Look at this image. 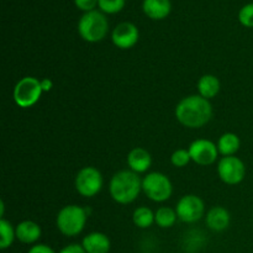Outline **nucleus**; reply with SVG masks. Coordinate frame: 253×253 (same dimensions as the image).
<instances>
[{
    "instance_id": "obj_1",
    "label": "nucleus",
    "mask_w": 253,
    "mask_h": 253,
    "mask_svg": "<svg viewBox=\"0 0 253 253\" xmlns=\"http://www.w3.org/2000/svg\"><path fill=\"white\" fill-rule=\"evenodd\" d=\"M212 105L210 100L199 94L183 98L175 106V118L183 126L200 128L212 119Z\"/></svg>"
},
{
    "instance_id": "obj_8",
    "label": "nucleus",
    "mask_w": 253,
    "mask_h": 253,
    "mask_svg": "<svg viewBox=\"0 0 253 253\" xmlns=\"http://www.w3.org/2000/svg\"><path fill=\"white\" fill-rule=\"evenodd\" d=\"M219 178L227 185H237L246 177V166L236 156L222 157L217 163Z\"/></svg>"
},
{
    "instance_id": "obj_13",
    "label": "nucleus",
    "mask_w": 253,
    "mask_h": 253,
    "mask_svg": "<svg viewBox=\"0 0 253 253\" xmlns=\"http://www.w3.org/2000/svg\"><path fill=\"white\" fill-rule=\"evenodd\" d=\"M142 11L148 19L160 21L169 16L172 11L170 0H143Z\"/></svg>"
},
{
    "instance_id": "obj_16",
    "label": "nucleus",
    "mask_w": 253,
    "mask_h": 253,
    "mask_svg": "<svg viewBox=\"0 0 253 253\" xmlns=\"http://www.w3.org/2000/svg\"><path fill=\"white\" fill-rule=\"evenodd\" d=\"M15 231H16V240L25 245L36 244L42 234L40 225L32 220H24L19 222L15 227Z\"/></svg>"
},
{
    "instance_id": "obj_21",
    "label": "nucleus",
    "mask_w": 253,
    "mask_h": 253,
    "mask_svg": "<svg viewBox=\"0 0 253 253\" xmlns=\"http://www.w3.org/2000/svg\"><path fill=\"white\" fill-rule=\"evenodd\" d=\"M15 239H16V231L11 222L5 219L0 220V249L6 250L11 247Z\"/></svg>"
},
{
    "instance_id": "obj_20",
    "label": "nucleus",
    "mask_w": 253,
    "mask_h": 253,
    "mask_svg": "<svg viewBox=\"0 0 253 253\" xmlns=\"http://www.w3.org/2000/svg\"><path fill=\"white\" fill-rule=\"evenodd\" d=\"M132 221L138 229H148L155 224V212L147 207H138L133 211Z\"/></svg>"
},
{
    "instance_id": "obj_27",
    "label": "nucleus",
    "mask_w": 253,
    "mask_h": 253,
    "mask_svg": "<svg viewBox=\"0 0 253 253\" xmlns=\"http://www.w3.org/2000/svg\"><path fill=\"white\" fill-rule=\"evenodd\" d=\"M59 253H86L85 250L83 249V246L79 244H71L67 245L66 247L59 251Z\"/></svg>"
},
{
    "instance_id": "obj_9",
    "label": "nucleus",
    "mask_w": 253,
    "mask_h": 253,
    "mask_svg": "<svg viewBox=\"0 0 253 253\" xmlns=\"http://www.w3.org/2000/svg\"><path fill=\"white\" fill-rule=\"evenodd\" d=\"M178 219L185 224H194L205 215V204L200 197L195 194L184 195L175 207Z\"/></svg>"
},
{
    "instance_id": "obj_12",
    "label": "nucleus",
    "mask_w": 253,
    "mask_h": 253,
    "mask_svg": "<svg viewBox=\"0 0 253 253\" xmlns=\"http://www.w3.org/2000/svg\"><path fill=\"white\" fill-rule=\"evenodd\" d=\"M231 215L224 207H214L205 215V224L208 229L215 232L225 231L230 226Z\"/></svg>"
},
{
    "instance_id": "obj_10",
    "label": "nucleus",
    "mask_w": 253,
    "mask_h": 253,
    "mask_svg": "<svg viewBox=\"0 0 253 253\" xmlns=\"http://www.w3.org/2000/svg\"><path fill=\"white\" fill-rule=\"evenodd\" d=\"M188 151H189L193 162L199 166L212 165L214 162H216L217 156H219L217 145L207 138H198V140L193 141Z\"/></svg>"
},
{
    "instance_id": "obj_22",
    "label": "nucleus",
    "mask_w": 253,
    "mask_h": 253,
    "mask_svg": "<svg viewBox=\"0 0 253 253\" xmlns=\"http://www.w3.org/2000/svg\"><path fill=\"white\" fill-rule=\"evenodd\" d=\"M126 0H99L98 7L105 15H114L125 7Z\"/></svg>"
},
{
    "instance_id": "obj_26",
    "label": "nucleus",
    "mask_w": 253,
    "mask_h": 253,
    "mask_svg": "<svg viewBox=\"0 0 253 253\" xmlns=\"http://www.w3.org/2000/svg\"><path fill=\"white\" fill-rule=\"evenodd\" d=\"M27 253H56L52 247H49L48 245L44 244H36L29 250Z\"/></svg>"
},
{
    "instance_id": "obj_3",
    "label": "nucleus",
    "mask_w": 253,
    "mask_h": 253,
    "mask_svg": "<svg viewBox=\"0 0 253 253\" xmlns=\"http://www.w3.org/2000/svg\"><path fill=\"white\" fill-rule=\"evenodd\" d=\"M88 220V210L79 205H66L59 210L56 217L57 229L67 237H74L82 234Z\"/></svg>"
},
{
    "instance_id": "obj_2",
    "label": "nucleus",
    "mask_w": 253,
    "mask_h": 253,
    "mask_svg": "<svg viewBox=\"0 0 253 253\" xmlns=\"http://www.w3.org/2000/svg\"><path fill=\"white\" fill-rule=\"evenodd\" d=\"M142 190V179L131 169L116 172L111 177L109 192L118 204L127 205L137 199Z\"/></svg>"
},
{
    "instance_id": "obj_7",
    "label": "nucleus",
    "mask_w": 253,
    "mask_h": 253,
    "mask_svg": "<svg viewBox=\"0 0 253 253\" xmlns=\"http://www.w3.org/2000/svg\"><path fill=\"white\" fill-rule=\"evenodd\" d=\"M104 185L101 173L95 167H84L77 173L74 187L84 198H93L98 194Z\"/></svg>"
},
{
    "instance_id": "obj_15",
    "label": "nucleus",
    "mask_w": 253,
    "mask_h": 253,
    "mask_svg": "<svg viewBox=\"0 0 253 253\" xmlns=\"http://www.w3.org/2000/svg\"><path fill=\"white\" fill-rule=\"evenodd\" d=\"M82 246L86 253H109L111 249V242L105 234L94 231L84 237Z\"/></svg>"
},
{
    "instance_id": "obj_18",
    "label": "nucleus",
    "mask_w": 253,
    "mask_h": 253,
    "mask_svg": "<svg viewBox=\"0 0 253 253\" xmlns=\"http://www.w3.org/2000/svg\"><path fill=\"white\" fill-rule=\"evenodd\" d=\"M240 146H241L240 137L234 132H225L217 141V150L222 157L235 156V153L240 150Z\"/></svg>"
},
{
    "instance_id": "obj_28",
    "label": "nucleus",
    "mask_w": 253,
    "mask_h": 253,
    "mask_svg": "<svg viewBox=\"0 0 253 253\" xmlns=\"http://www.w3.org/2000/svg\"><path fill=\"white\" fill-rule=\"evenodd\" d=\"M41 86H42V90L44 91H49L52 89V86H53V83H52V81H49V79L44 78L41 81Z\"/></svg>"
},
{
    "instance_id": "obj_4",
    "label": "nucleus",
    "mask_w": 253,
    "mask_h": 253,
    "mask_svg": "<svg viewBox=\"0 0 253 253\" xmlns=\"http://www.w3.org/2000/svg\"><path fill=\"white\" fill-rule=\"evenodd\" d=\"M109 32V21L100 10L84 12L78 21V34L84 41L96 43L103 41Z\"/></svg>"
},
{
    "instance_id": "obj_19",
    "label": "nucleus",
    "mask_w": 253,
    "mask_h": 253,
    "mask_svg": "<svg viewBox=\"0 0 253 253\" xmlns=\"http://www.w3.org/2000/svg\"><path fill=\"white\" fill-rule=\"evenodd\" d=\"M177 220V211L169 207H161L155 212V224H157L162 229H169V227L174 226Z\"/></svg>"
},
{
    "instance_id": "obj_5",
    "label": "nucleus",
    "mask_w": 253,
    "mask_h": 253,
    "mask_svg": "<svg viewBox=\"0 0 253 253\" xmlns=\"http://www.w3.org/2000/svg\"><path fill=\"white\" fill-rule=\"evenodd\" d=\"M142 192L152 202L163 203L172 197L173 185L166 174L161 172H151L143 177Z\"/></svg>"
},
{
    "instance_id": "obj_11",
    "label": "nucleus",
    "mask_w": 253,
    "mask_h": 253,
    "mask_svg": "<svg viewBox=\"0 0 253 253\" xmlns=\"http://www.w3.org/2000/svg\"><path fill=\"white\" fill-rule=\"evenodd\" d=\"M138 39H140V31L137 26L128 21L116 25L115 29L111 32V41L120 49L132 48L138 42Z\"/></svg>"
},
{
    "instance_id": "obj_23",
    "label": "nucleus",
    "mask_w": 253,
    "mask_h": 253,
    "mask_svg": "<svg viewBox=\"0 0 253 253\" xmlns=\"http://www.w3.org/2000/svg\"><path fill=\"white\" fill-rule=\"evenodd\" d=\"M190 161H192V158H190L189 151L184 150V148L175 150L170 156V163L177 168L185 167Z\"/></svg>"
},
{
    "instance_id": "obj_17",
    "label": "nucleus",
    "mask_w": 253,
    "mask_h": 253,
    "mask_svg": "<svg viewBox=\"0 0 253 253\" xmlns=\"http://www.w3.org/2000/svg\"><path fill=\"white\" fill-rule=\"evenodd\" d=\"M197 86L198 91H199V95L210 100V99L215 98L219 94L221 84H220L219 78L216 76H214V74H204L198 81Z\"/></svg>"
},
{
    "instance_id": "obj_24",
    "label": "nucleus",
    "mask_w": 253,
    "mask_h": 253,
    "mask_svg": "<svg viewBox=\"0 0 253 253\" xmlns=\"http://www.w3.org/2000/svg\"><path fill=\"white\" fill-rule=\"evenodd\" d=\"M239 21L242 26L253 29V2H249L240 9Z\"/></svg>"
},
{
    "instance_id": "obj_14",
    "label": "nucleus",
    "mask_w": 253,
    "mask_h": 253,
    "mask_svg": "<svg viewBox=\"0 0 253 253\" xmlns=\"http://www.w3.org/2000/svg\"><path fill=\"white\" fill-rule=\"evenodd\" d=\"M127 165L130 169L137 174L147 172L152 165L151 153L142 147L132 148L127 155Z\"/></svg>"
},
{
    "instance_id": "obj_25",
    "label": "nucleus",
    "mask_w": 253,
    "mask_h": 253,
    "mask_svg": "<svg viewBox=\"0 0 253 253\" xmlns=\"http://www.w3.org/2000/svg\"><path fill=\"white\" fill-rule=\"evenodd\" d=\"M99 0H74V5L78 10L83 12H89L95 10V7L98 6Z\"/></svg>"
},
{
    "instance_id": "obj_6",
    "label": "nucleus",
    "mask_w": 253,
    "mask_h": 253,
    "mask_svg": "<svg viewBox=\"0 0 253 253\" xmlns=\"http://www.w3.org/2000/svg\"><path fill=\"white\" fill-rule=\"evenodd\" d=\"M41 81L35 77H24L16 83L14 88V100L17 106L27 109L34 106L41 98Z\"/></svg>"
}]
</instances>
